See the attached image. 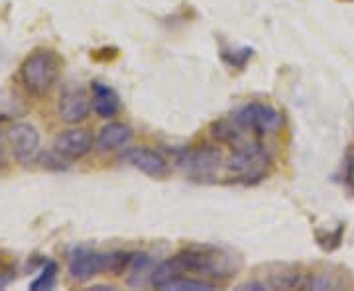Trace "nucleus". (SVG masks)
<instances>
[{"instance_id":"1","label":"nucleus","mask_w":354,"mask_h":291,"mask_svg":"<svg viewBox=\"0 0 354 291\" xmlns=\"http://www.w3.org/2000/svg\"><path fill=\"white\" fill-rule=\"evenodd\" d=\"M203 274L213 278H227L228 274L227 258L218 256L211 250H183L176 254L174 258L162 262L160 266L153 267L150 283L156 288H162L165 281L179 278L183 274Z\"/></svg>"},{"instance_id":"8","label":"nucleus","mask_w":354,"mask_h":291,"mask_svg":"<svg viewBox=\"0 0 354 291\" xmlns=\"http://www.w3.org/2000/svg\"><path fill=\"white\" fill-rule=\"evenodd\" d=\"M109 266V254L95 252L88 248H75L69 254V274L77 281H87L97 274L106 272Z\"/></svg>"},{"instance_id":"2","label":"nucleus","mask_w":354,"mask_h":291,"mask_svg":"<svg viewBox=\"0 0 354 291\" xmlns=\"http://www.w3.org/2000/svg\"><path fill=\"white\" fill-rule=\"evenodd\" d=\"M62 71V59L53 50L39 48L32 51L20 67V79L24 89L34 97H44L55 85Z\"/></svg>"},{"instance_id":"9","label":"nucleus","mask_w":354,"mask_h":291,"mask_svg":"<svg viewBox=\"0 0 354 291\" xmlns=\"http://www.w3.org/2000/svg\"><path fill=\"white\" fill-rule=\"evenodd\" d=\"M93 148V134L85 128L65 130L53 138V150L65 160H81Z\"/></svg>"},{"instance_id":"7","label":"nucleus","mask_w":354,"mask_h":291,"mask_svg":"<svg viewBox=\"0 0 354 291\" xmlns=\"http://www.w3.org/2000/svg\"><path fill=\"white\" fill-rule=\"evenodd\" d=\"M122 162H127L132 167H136L138 171H142L144 176L152 179H162L169 173V164L165 160L164 156L156 150H150V148H128L127 152L120 156Z\"/></svg>"},{"instance_id":"10","label":"nucleus","mask_w":354,"mask_h":291,"mask_svg":"<svg viewBox=\"0 0 354 291\" xmlns=\"http://www.w3.org/2000/svg\"><path fill=\"white\" fill-rule=\"evenodd\" d=\"M91 99H88L87 91H83L81 87H65L62 91V97H59V104H57V111L62 120L67 124H77V122H83L88 116L91 111Z\"/></svg>"},{"instance_id":"12","label":"nucleus","mask_w":354,"mask_h":291,"mask_svg":"<svg viewBox=\"0 0 354 291\" xmlns=\"http://www.w3.org/2000/svg\"><path fill=\"white\" fill-rule=\"evenodd\" d=\"M132 138V130L122 122H111L102 128L99 140H97V146L102 152H113L118 148H124L128 142Z\"/></svg>"},{"instance_id":"16","label":"nucleus","mask_w":354,"mask_h":291,"mask_svg":"<svg viewBox=\"0 0 354 291\" xmlns=\"http://www.w3.org/2000/svg\"><path fill=\"white\" fill-rule=\"evenodd\" d=\"M12 279H14V272H10V270H8V272H0V290H4Z\"/></svg>"},{"instance_id":"13","label":"nucleus","mask_w":354,"mask_h":291,"mask_svg":"<svg viewBox=\"0 0 354 291\" xmlns=\"http://www.w3.org/2000/svg\"><path fill=\"white\" fill-rule=\"evenodd\" d=\"M160 290L165 291H211L215 290V285L211 283V281H205V279H189V278H183V276H179V278L169 279V281H165L164 285L160 288Z\"/></svg>"},{"instance_id":"6","label":"nucleus","mask_w":354,"mask_h":291,"mask_svg":"<svg viewBox=\"0 0 354 291\" xmlns=\"http://www.w3.org/2000/svg\"><path fill=\"white\" fill-rule=\"evenodd\" d=\"M8 144L12 148L14 158L20 164H32L34 160H38L39 156V132L38 128L30 122H18L12 124L6 132Z\"/></svg>"},{"instance_id":"14","label":"nucleus","mask_w":354,"mask_h":291,"mask_svg":"<svg viewBox=\"0 0 354 291\" xmlns=\"http://www.w3.org/2000/svg\"><path fill=\"white\" fill-rule=\"evenodd\" d=\"M55 279H57V264H55V262H51V260H48V262L44 264V267H41V272H39L38 278L30 283V290L32 291L53 290Z\"/></svg>"},{"instance_id":"5","label":"nucleus","mask_w":354,"mask_h":291,"mask_svg":"<svg viewBox=\"0 0 354 291\" xmlns=\"http://www.w3.org/2000/svg\"><path fill=\"white\" fill-rule=\"evenodd\" d=\"M177 164L191 179L211 181V179H215L216 169L221 164V153L215 148L189 150V152H183L177 158Z\"/></svg>"},{"instance_id":"4","label":"nucleus","mask_w":354,"mask_h":291,"mask_svg":"<svg viewBox=\"0 0 354 291\" xmlns=\"http://www.w3.org/2000/svg\"><path fill=\"white\" fill-rule=\"evenodd\" d=\"M232 120L244 128L246 132H250L256 138H262L270 132H276L281 124V114L262 102H250L241 106L236 113L232 114Z\"/></svg>"},{"instance_id":"15","label":"nucleus","mask_w":354,"mask_h":291,"mask_svg":"<svg viewBox=\"0 0 354 291\" xmlns=\"http://www.w3.org/2000/svg\"><path fill=\"white\" fill-rule=\"evenodd\" d=\"M342 183L354 197V146H348L342 158Z\"/></svg>"},{"instance_id":"17","label":"nucleus","mask_w":354,"mask_h":291,"mask_svg":"<svg viewBox=\"0 0 354 291\" xmlns=\"http://www.w3.org/2000/svg\"><path fill=\"white\" fill-rule=\"evenodd\" d=\"M4 162V150H2V138H0V165Z\"/></svg>"},{"instance_id":"3","label":"nucleus","mask_w":354,"mask_h":291,"mask_svg":"<svg viewBox=\"0 0 354 291\" xmlns=\"http://www.w3.org/2000/svg\"><path fill=\"white\" fill-rule=\"evenodd\" d=\"M228 176L242 183H258L268 178L272 169V160L260 144V140H252L239 150H232V158L227 164Z\"/></svg>"},{"instance_id":"11","label":"nucleus","mask_w":354,"mask_h":291,"mask_svg":"<svg viewBox=\"0 0 354 291\" xmlns=\"http://www.w3.org/2000/svg\"><path fill=\"white\" fill-rule=\"evenodd\" d=\"M91 102H93V111L99 114L101 118H113L120 111V97L118 93L101 81H95L91 85Z\"/></svg>"}]
</instances>
